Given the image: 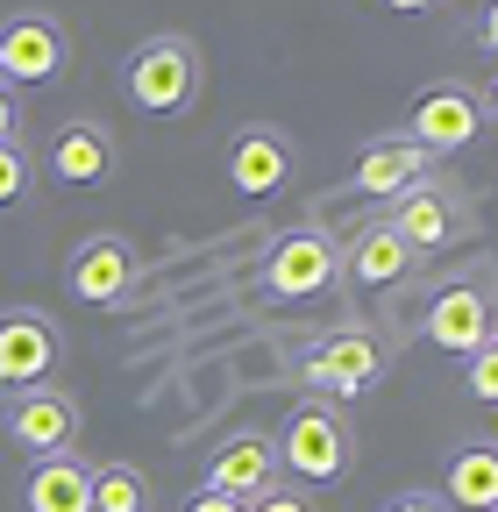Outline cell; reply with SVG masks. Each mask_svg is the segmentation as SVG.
Here are the masks:
<instances>
[{
    "label": "cell",
    "mask_w": 498,
    "mask_h": 512,
    "mask_svg": "<svg viewBox=\"0 0 498 512\" xmlns=\"http://www.w3.org/2000/svg\"><path fill=\"white\" fill-rule=\"evenodd\" d=\"M271 441H278V470H292L299 484H335L356 463V427L328 399H299Z\"/></svg>",
    "instance_id": "obj_1"
},
{
    "label": "cell",
    "mask_w": 498,
    "mask_h": 512,
    "mask_svg": "<svg viewBox=\"0 0 498 512\" xmlns=\"http://www.w3.org/2000/svg\"><path fill=\"white\" fill-rule=\"evenodd\" d=\"M200 79H207V64H200L193 36H150L129 57V100L143 114H185L200 100Z\"/></svg>",
    "instance_id": "obj_2"
},
{
    "label": "cell",
    "mask_w": 498,
    "mask_h": 512,
    "mask_svg": "<svg viewBox=\"0 0 498 512\" xmlns=\"http://www.w3.org/2000/svg\"><path fill=\"white\" fill-rule=\"evenodd\" d=\"M335 285H342V249H335L328 228H292V235L271 242V256H264V292L271 299H321Z\"/></svg>",
    "instance_id": "obj_3"
},
{
    "label": "cell",
    "mask_w": 498,
    "mask_h": 512,
    "mask_svg": "<svg viewBox=\"0 0 498 512\" xmlns=\"http://www.w3.org/2000/svg\"><path fill=\"white\" fill-rule=\"evenodd\" d=\"M299 377H306V392H314V399H356V392H370V384L385 377V349L370 342L363 328H335L328 342L306 349Z\"/></svg>",
    "instance_id": "obj_4"
},
{
    "label": "cell",
    "mask_w": 498,
    "mask_h": 512,
    "mask_svg": "<svg viewBox=\"0 0 498 512\" xmlns=\"http://www.w3.org/2000/svg\"><path fill=\"white\" fill-rule=\"evenodd\" d=\"M72 64V36L57 15H15L0 29V79L8 86H50Z\"/></svg>",
    "instance_id": "obj_5"
},
{
    "label": "cell",
    "mask_w": 498,
    "mask_h": 512,
    "mask_svg": "<svg viewBox=\"0 0 498 512\" xmlns=\"http://www.w3.org/2000/svg\"><path fill=\"white\" fill-rule=\"evenodd\" d=\"M8 441L29 448V456H65V448L79 441V399L57 392V384L8 392Z\"/></svg>",
    "instance_id": "obj_6"
},
{
    "label": "cell",
    "mask_w": 498,
    "mask_h": 512,
    "mask_svg": "<svg viewBox=\"0 0 498 512\" xmlns=\"http://www.w3.org/2000/svg\"><path fill=\"white\" fill-rule=\"evenodd\" d=\"M57 356H65V342H57L50 313H36V306L0 313V392H29V384H50Z\"/></svg>",
    "instance_id": "obj_7"
},
{
    "label": "cell",
    "mask_w": 498,
    "mask_h": 512,
    "mask_svg": "<svg viewBox=\"0 0 498 512\" xmlns=\"http://www.w3.org/2000/svg\"><path fill=\"white\" fill-rule=\"evenodd\" d=\"M477 128H484V100L470 86H427L413 100V121H406V136L427 150V157H449L463 143H477Z\"/></svg>",
    "instance_id": "obj_8"
},
{
    "label": "cell",
    "mask_w": 498,
    "mask_h": 512,
    "mask_svg": "<svg viewBox=\"0 0 498 512\" xmlns=\"http://www.w3.org/2000/svg\"><path fill=\"white\" fill-rule=\"evenodd\" d=\"M228 185L242 192V200H271V192H285L292 185V143H285V128L249 121L242 136L228 143Z\"/></svg>",
    "instance_id": "obj_9"
},
{
    "label": "cell",
    "mask_w": 498,
    "mask_h": 512,
    "mask_svg": "<svg viewBox=\"0 0 498 512\" xmlns=\"http://www.w3.org/2000/svg\"><path fill=\"white\" fill-rule=\"evenodd\" d=\"M65 285H72V299H86V306L129 299V285H136V249L121 242V235H86V242L72 249V264H65Z\"/></svg>",
    "instance_id": "obj_10"
},
{
    "label": "cell",
    "mask_w": 498,
    "mask_h": 512,
    "mask_svg": "<svg viewBox=\"0 0 498 512\" xmlns=\"http://www.w3.org/2000/svg\"><path fill=\"white\" fill-rule=\"evenodd\" d=\"M399 235H406V249L413 256H427V249H442V242H456V228H463V207H456V192L449 185H406L399 200H392V214H385Z\"/></svg>",
    "instance_id": "obj_11"
},
{
    "label": "cell",
    "mask_w": 498,
    "mask_h": 512,
    "mask_svg": "<svg viewBox=\"0 0 498 512\" xmlns=\"http://www.w3.org/2000/svg\"><path fill=\"white\" fill-rule=\"evenodd\" d=\"M491 335H498V328H491V299H484L477 285L434 292V306H427V342H434V349L470 356V349H484Z\"/></svg>",
    "instance_id": "obj_12"
},
{
    "label": "cell",
    "mask_w": 498,
    "mask_h": 512,
    "mask_svg": "<svg viewBox=\"0 0 498 512\" xmlns=\"http://www.w3.org/2000/svg\"><path fill=\"white\" fill-rule=\"evenodd\" d=\"M278 484V441L271 434H235L214 448L207 463V491H228V498H257Z\"/></svg>",
    "instance_id": "obj_13"
},
{
    "label": "cell",
    "mask_w": 498,
    "mask_h": 512,
    "mask_svg": "<svg viewBox=\"0 0 498 512\" xmlns=\"http://www.w3.org/2000/svg\"><path fill=\"white\" fill-rule=\"evenodd\" d=\"M50 178L57 185H107L114 178V136L100 121H65L50 136Z\"/></svg>",
    "instance_id": "obj_14"
},
{
    "label": "cell",
    "mask_w": 498,
    "mask_h": 512,
    "mask_svg": "<svg viewBox=\"0 0 498 512\" xmlns=\"http://www.w3.org/2000/svg\"><path fill=\"white\" fill-rule=\"evenodd\" d=\"M342 271H349L363 292H385V285H399V278L413 271V249H406V235H399L392 221H363L356 242L342 249Z\"/></svg>",
    "instance_id": "obj_15"
},
{
    "label": "cell",
    "mask_w": 498,
    "mask_h": 512,
    "mask_svg": "<svg viewBox=\"0 0 498 512\" xmlns=\"http://www.w3.org/2000/svg\"><path fill=\"white\" fill-rule=\"evenodd\" d=\"M427 164H434V157H427L413 136H378V143L356 157V192H363V200H399L406 185L427 178Z\"/></svg>",
    "instance_id": "obj_16"
},
{
    "label": "cell",
    "mask_w": 498,
    "mask_h": 512,
    "mask_svg": "<svg viewBox=\"0 0 498 512\" xmlns=\"http://www.w3.org/2000/svg\"><path fill=\"white\" fill-rule=\"evenodd\" d=\"M29 512H93V463H79L72 448L65 456H36L29 484H22Z\"/></svg>",
    "instance_id": "obj_17"
},
{
    "label": "cell",
    "mask_w": 498,
    "mask_h": 512,
    "mask_svg": "<svg viewBox=\"0 0 498 512\" xmlns=\"http://www.w3.org/2000/svg\"><path fill=\"white\" fill-rule=\"evenodd\" d=\"M442 498L463 512H491L498 505V448H484V441L456 448L449 470H442Z\"/></svg>",
    "instance_id": "obj_18"
},
{
    "label": "cell",
    "mask_w": 498,
    "mask_h": 512,
    "mask_svg": "<svg viewBox=\"0 0 498 512\" xmlns=\"http://www.w3.org/2000/svg\"><path fill=\"white\" fill-rule=\"evenodd\" d=\"M93 512H150V484L129 463H100L93 470Z\"/></svg>",
    "instance_id": "obj_19"
},
{
    "label": "cell",
    "mask_w": 498,
    "mask_h": 512,
    "mask_svg": "<svg viewBox=\"0 0 498 512\" xmlns=\"http://www.w3.org/2000/svg\"><path fill=\"white\" fill-rule=\"evenodd\" d=\"M29 185H36V164H29V150H22V143H0V207L29 200Z\"/></svg>",
    "instance_id": "obj_20"
},
{
    "label": "cell",
    "mask_w": 498,
    "mask_h": 512,
    "mask_svg": "<svg viewBox=\"0 0 498 512\" xmlns=\"http://www.w3.org/2000/svg\"><path fill=\"white\" fill-rule=\"evenodd\" d=\"M470 399L498 406V335H491L484 349H470Z\"/></svg>",
    "instance_id": "obj_21"
},
{
    "label": "cell",
    "mask_w": 498,
    "mask_h": 512,
    "mask_svg": "<svg viewBox=\"0 0 498 512\" xmlns=\"http://www.w3.org/2000/svg\"><path fill=\"white\" fill-rule=\"evenodd\" d=\"M249 512H314V498H306V491H292V484H271V491H257V498H249Z\"/></svg>",
    "instance_id": "obj_22"
},
{
    "label": "cell",
    "mask_w": 498,
    "mask_h": 512,
    "mask_svg": "<svg viewBox=\"0 0 498 512\" xmlns=\"http://www.w3.org/2000/svg\"><path fill=\"white\" fill-rule=\"evenodd\" d=\"M22 136V100H15V86L0 79V143H15Z\"/></svg>",
    "instance_id": "obj_23"
},
{
    "label": "cell",
    "mask_w": 498,
    "mask_h": 512,
    "mask_svg": "<svg viewBox=\"0 0 498 512\" xmlns=\"http://www.w3.org/2000/svg\"><path fill=\"white\" fill-rule=\"evenodd\" d=\"M185 512H249V498H228V491H207V484H200Z\"/></svg>",
    "instance_id": "obj_24"
},
{
    "label": "cell",
    "mask_w": 498,
    "mask_h": 512,
    "mask_svg": "<svg viewBox=\"0 0 498 512\" xmlns=\"http://www.w3.org/2000/svg\"><path fill=\"white\" fill-rule=\"evenodd\" d=\"M477 43L498 57V0H491V8H484V22H477Z\"/></svg>",
    "instance_id": "obj_25"
},
{
    "label": "cell",
    "mask_w": 498,
    "mask_h": 512,
    "mask_svg": "<svg viewBox=\"0 0 498 512\" xmlns=\"http://www.w3.org/2000/svg\"><path fill=\"white\" fill-rule=\"evenodd\" d=\"M378 8H392V15H427V8H442V0H378Z\"/></svg>",
    "instance_id": "obj_26"
},
{
    "label": "cell",
    "mask_w": 498,
    "mask_h": 512,
    "mask_svg": "<svg viewBox=\"0 0 498 512\" xmlns=\"http://www.w3.org/2000/svg\"><path fill=\"white\" fill-rule=\"evenodd\" d=\"M392 512H442V505H434V498H427V491H413V498H399V505H392Z\"/></svg>",
    "instance_id": "obj_27"
},
{
    "label": "cell",
    "mask_w": 498,
    "mask_h": 512,
    "mask_svg": "<svg viewBox=\"0 0 498 512\" xmlns=\"http://www.w3.org/2000/svg\"><path fill=\"white\" fill-rule=\"evenodd\" d=\"M484 114H491V121H498V79H491V93H484Z\"/></svg>",
    "instance_id": "obj_28"
},
{
    "label": "cell",
    "mask_w": 498,
    "mask_h": 512,
    "mask_svg": "<svg viewBox=\"0 0 498 512\" xmlns=\"http://www.w3.org/2000/svg\"><path fill=\"white\" fill-rule=\"evenodd\" d=\"M491 512H498V505H491Z\"/></svg>",
    "instance_id": "obj_29"
}]
</instances>
